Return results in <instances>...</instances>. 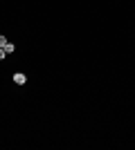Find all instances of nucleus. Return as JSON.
Instances as JSON below:
<instances>
[{
  "label": "nucleus",
  "mask_w": 135,
  "mask_h": 150,
  "mask_svg": "<svg viewBox=\"0 0 135 150\" xmlns=\"http://www.w3.org/2000/svg\"><path fill=\"white\" fill-rule=\"evenodd\" d=\"M5 50H7V54H9V52H14V43H7V45H5Z\"/></svg>",
  "instance_id": "f03ea898"
},
{
  "label": "nucleus",
  "mask_w": 135,
  "mask_h": 150,
  "mask_svg": "<svg viewBox=\"0 0 135 150\" xmlns=\"http://www.w3.org/2000/svg\"><path fill=\"white\" fill-rule=\"evenodd\" d=\"M5 45H7V38H5V36H0V47H5Z\"/></svg>",
  "instance_id": "20e7f679"
},
{
  "label": "nucleus",
  "mask_w": 135,
  "mask_h": 150,
  "mask_svg": "<svg viewBox=\"0 0 135 150\" xmlns=\"http://www.w3.org/2000/svg\"><path fill=\"white\" fill-rule=\"evenodd\" d=\"M25 81H27V76L23 74V72H16V74H14V83H16V85H25Z\"/></svg>",
  "instance_id": "f257e3e1"
},
{
  "label": "nucleus",
  "mask_w": 135,
  "mask_h": 150,
  "mask_svg": "<svg viewBox=\"0 0 135 150\" xmlns=\"http://www.w3.org/2000/svg\"><path fill=\"white\" fill-rule=\"evenodd\" d=\"M5 56H7V50H5V47H0V61H2Z\"/></svg>",
  "instance_id": "7ed1b4c3"
}]
</instances>
